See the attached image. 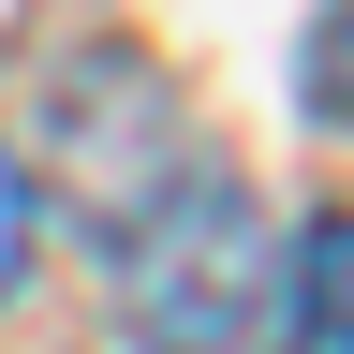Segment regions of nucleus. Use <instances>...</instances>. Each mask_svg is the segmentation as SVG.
<instances>
[{"mask_svg": "<svg viewBox=\"0 0 354 354\" xmlns=\"http://www.w3.org/2000/svg\"><path fill=\"white\" fill-rule=\"evenodd\" d=\"M30 281V177H15V148H0V295Z\"/></svg>", "mask_w": 354, "mask_h": 354, "instance_id": "nucleus-5", "label": "nucleus"}, {"mask_svg": "<svg viewBox=\"0 0 354 354\" xmlns=\"http://www.w3.org/2000/svg\"><path fill=\"white\" fill-rule=\"evenodd\" d=\"M310 104H325V118L354 133V0H339L325 30H310Z\"/></svg>", "mask_w": 354, "mask_h": 354, "instance_id": "nucleus-4", "label": "nucleus"}, {"mask_svg": "<svg viewBox=\"0 0 354 354\" xmlns=\"http://www.w3.org/2000/svg\"><path fill=\"white\" fill-rule=\"evenodd\" d=\"M266 325H281V221L251 177L192 162V192L118 251V339L133 354H251Z\"/></svg>", "mask_w": 354, "mask_h": 354, "instance_id": "nucleus-2", "label": "nucleus"}, {"mask_svg": "<svg viewBox=\"0 0 354 354\" xmlns=\"http://www.w3.org/2000/svg\"><path fill=\"white\" fill-rule=\"evenodd\" d=\"M44 177H59V207H74L88 251H133L192 192V118H177V74L148 44H74V59H44Z\"/></svg>", "mask_w": 354, "mask_h": 354, "instance_id": "nucleus-1", "label": "nucleus"}, {"mask_svg": "<svg viewBox=\"0 0 354 354\" xmlns=\"http://www.w3.org/2000/svg\"><path fill=\"white\" fill-rule=\"evenodd\" d=\"M281 354H354V207H325L310 251H281Z\"/></svg>", "mask_w": 354, "mask_h": 354, "instance_id": "nucleus-3", "label": "nucleus"}]
</instances>
